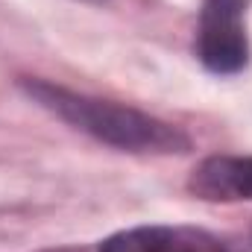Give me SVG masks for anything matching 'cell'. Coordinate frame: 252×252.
<instances>
[{
    "mask_svg": "<svg viewBox=\"0 0 252 252\" xmlns=\"http://www.w3.org/2000/svg\"><path fill=\"white\" fill-rule=\"evenodd\" d=\"M100 252H193L182 232L167 226H135L106 238Z\"/></svg>",
    "mask_w": 252,
    "mask_h": 252,
    "instance_id": "obj_4",
    "label": "cell"
},
{
    "mask_svg": "<svg viewBox=\"0 0 252 252\" xmlns=\"http://www.w3.org/2000/svg\"><path fill=\"white\" fill-rule=\"evenodd\" d=\"M250 0H202L196 56L211 73H238L250 62Z\"/></svg>",
    "mask_w": 252,
    "mask_h": 252,
    "instance_id": "obj_2",
    "label": "cell"
},
{
    "mask_svg": "<svg viewBox=\"0 0 252 252\" xmlns=\"http://www.w3.org/2000/svg\"><path fill=\"white\" fill-rule=\"evenodd\" d=\"M21 88L59 121L109 147L126 153H185L190 147L185 132L132 106L76 94L44 79H21Z\"/></svg>",
    "mask_w": 252,
    "mask_h": 252,
    "instance_id": "obj_1",
    "label": "cell"
},
{
    "mask_svg": "<svg viewBox=\"0 0 252 252\" xmlns=\"http://www.w3.org/2000/svg\"><path fill=\"white\" fill-rule=\"evenodd\" d=\"M188 190L208 202L252 199V156H211L193 167Z\"/></svg>",
    "mask_w": 252,
    "mask_h": 252,
    "instance_id": "obj_3",
    "label": "cell"
},
{
    "mask_svg": "<svg viewBox=\"0 0 252 252\" xmlns=\"http://www.w3.org/2000/svg\"><path fill=\"white\" fill-rule=\"evenodd\" d=\"M85 3H106V0H85Z\"/></svg>",
    "mask_w": 252,
    "mask_h": 252,
    "instance_id": "obj_5",
    "label": "cell"
}]
</instances>
